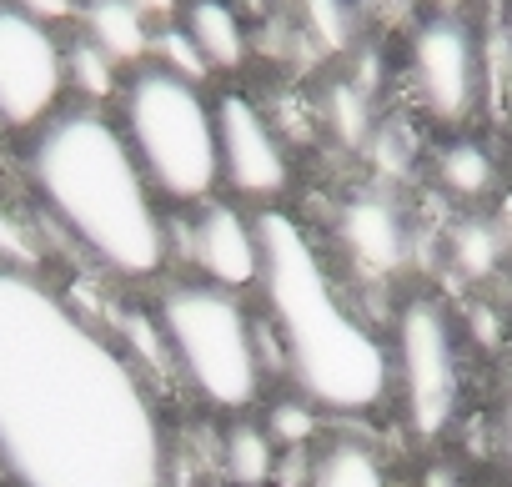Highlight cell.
<instances>
[{"mask_svg":"<svg viewBox=\"0 0 512 487\" xmlns=\"http://www.w3.org/2000/svg\"><path fill=\"white\" fill-rule=\"evenodd\" d=\"M0 472L16 487H166L136 367L26 272H0Z\"/></svg>","mask_w":512,"mask_h":487,"instance_id":"1","label":"cell"},{"mask_svg":"<svg viewBox=\"0 0 512 487\" xmlns=\"http://www.w3.org/2000/svg\"><path fill=\"white\" fill-rule=\"evenodd\" d=\"M46 211L121 277H151L166 262V221L121 126L91 106L51 116L26 151Z\"/></svg>","mask_w":512,"mask_h":487,"instance_id":"2","label":"cell"},{"mask_svg":"<svg viewBox=\"0 0 512 487\" xmlns=\"http://www.w3.org/2000/svg\"><path fill=\"white\" fill-rule=\"evenodd\" d=\"M256 241H262L267 307L302 392L337 412L377 407L387 392V352L337 297L312 236L287 211H262Z\"/></svg>","mask_w":512,"mask_h":487,"instance_id":"3","label":"cell"},{"mask_svg":"<svg viewBox=\"0 0 512 487\" xmlns=\"http://www.w3.org/2000/svg\"><path fill=\"white\" fill-rule=\"evenodd\" d=\"M121 136L141 161L151 191L171 201H201L221 181L216 106L181 76H166L156 66L136 71L121 91Z\"/></svg>","mask_w":512,"mask_h":487,"instance_id":"4","label":"cell"},{"mask_svg":"<svg viewBox=\"0 0 512 487\" xmlns=\"http://www.w3.org/2000/svg\"><path fill=\"white\" fill-rule=\"evenodd\" d=\"M161 332L176 367L216 407H246L262 387V352L251 322L221 287H176L161 302Z\"/></svg>","mask_w":512,"mask_h":487,"instance_id":"5","label":"cell"},{"mask_svg":"<svg viewBox=\"0 0 512 487\" xmlns=\"http://www.w3.org/2000/svg\"><path fill=\"white\" fill-rule=\"evenodd\" d=\"M66 91V46L51 26L21 16L11 0L0 6V126H46Z\"/></svg>","mask_w":512,"mask_h":487,"instance_id":"6","label":"cell"},{"mask_svg":"<svg viewBox=\"0 0 512 487\" xmlns=\"http://www.w3.org/2000/svg\"><path fill=\"white\" fill-rule=\"evenodd\" d=\"M397 357H402V397L407 417L422 437H437L457 412V347L442 307L407 302L397 322Z\"/></svg>","mask_w":512,"mask_h":487,"instance_id":"7","label":"cell"},{"mask_svg":"<svg viewBox=\"0 0 512 487\" xmlns=\"http://www.w3.org/2000/svg\"><path fill=\"white\" fill-rule=\"evenodd\" d=\"M216 151H221V176L256 201H272L292 181L287 146L277 141L272 121L256 111L246 96H221L216 101Z\"/></svg>","mask_w":512,"mask_h":487,"instance_id":"8","label":"cell"},{"mask_svg":"<svg viewBox=\"0 0 512 487\" xmlns=\"http://www.w3.org/2000/svg\"><path fill=\"white\" fill-rule=\"evenodd\" d=\"M412 76L437 121H467L477 106V51L457 21H427L412 41Z\"/></svg>","mask_w":512,"mask_h":487,"instance_id":"9","label":"cell"},{"mask_svg":"<svg viewBox=\"0 0 512 487\" xmlns=\"http://www.w3.org/2000/svg\"><path fill=\"white\" fill-rule=\"evenodd\" d=\"M186 236H191V241H186L191 262H196L221 292L246 287V282L262 277V241H256V221H246L236 206L211 201Z\"/></svg>","mask_w":512,"mask_h":487,"instance_id":"10","label":"cell"},{"mask_svg":"<svg viewBox=\"0 0 512 487\" xmlns=\"http://www.w3.org/2000/svg\"><path fill=\"white\" fill-rule=\"evenodd\" d=\"M337 231L347 241V252L367 272H377V277H387V272H397L407 262V226H402V216H397V206L387 196H357V201H347Z\"/></svg>","mask_w":512,"mask_h":487,"instance_id":"11","label":"cell"},{"mask_svg":"<svg viewBox=\"0 0 512 487\" xmlns=\"http://www.w3.org/2000/svg\"><path fill=\"white\" fill-rule=\"evenodd\" d=\"M76 21H81V36L91 46H101L116 66H136V61L151 56L156 26L131 6V0H81Z\"/></svg>","mask_w":512,"mask_h":487,"instance_id":"12","label":"cell"},{"mask_svg":"<svg viewBox=\"0 0 512 487\" xmlns=\"http://www.w3.org/2000/svg\"><path fill=\"white\" fill-rule=\"evenodd\" d=\"M181 26H186V36L196 41V51L206 56L211 71H236L246 61V26L226 0H191Z\"/></svg>","mask_w":512,"mask_h":487,"instance_id":"13","label":"cell"},{"mask_svg":"<svg viewBox=\"0 0 512 487\" xmlns=\"http://www.w3.org/2000/svg\"><path fill=\"white\" fill-rule=\"evenodd\" d=\"M66 86L81 96V101H111L116 91H121V66L101 51V46H91L86 36L81 41H71L66 46Z\"/></svg>","mask_w":512,"mask_h":487,"instance_id":"14","label":"cell"},{"mask_svg":"<svg viewBox=\"0 0 512 487\" xmlns=\"http://www.w3.org/2000/svg\"><path fill=\"white\" fill-rule=\"evenodd\" d=\"M272 467H277V447H272V437H267L262 427L236 422V427L226 432V472H231V482L262 487V482L272 477Z\"/></svg>","mask_w":512,"mask_h":487,"instance_id":"15","label":"cell"},{"mask_svg":"<svg viewBox=\"0 0 512 487\" xmlns=\"http://www.w3.org/2000/svg\"><path fill=\"white\" fill-rule=\"evenodd\" d=\"M41 262H46L41 231H36L16 206H0V272H26V277H36Z\"/></svg>","mask_w":512,"mask_h":487,"instance_id":"16","label":"cell"},{"mask_svg":"<svg viewBox=\"0 0 512 487\" xmlns=\"http://www.w3.org/2000/svg\"><path fill=\"white\" fill-rule=\"evenodd\" d=\"M317 487H387L377 457L357 442H337L322 462H317Z\"/></svg>","mask_w":512,"mask_h":487,"instance_id":"17","label":"cell"},{"mask_svg":"<svg viewBox=\"0 0 512 487\" xmlns=\"http://www.w3.org/2000/svg\"><path fill=\"white\" fill-rule=\"evenodd\" d=\"M151 56H156V71H166V76H181V81H191V86H201L206 81V56L196 51V41L186 36V26H161L156 36H151Z\"/></svg>","mask_w":512,"mask_h":487,"instance_id":"18","label":"cell"},{"mask_svg":"<svg viewBox=\"0 0 512 487\" xmlns=\"http://www.w3.org/2000/svg\"><path fill=\"white\" fill-rule=\"evenodd\" d=\"M437 171H442V181H447L457 196H482V191L492 186V161H487V151L472 146V141L447 146L442 161H437Z\"/></svg>","mask_w":512,"mask_h":487,"instance_id":"19","label":"cell"},{"mask_svg":"<svg viewBox=\"0 0 512 487\" xmlns=\"http://www.w3.org/2000/svg\"><path fill=\"white\" fill-rule=\"evenodd\" d=\"M121 347L126 352H136L146 367H171L176 357H171V342H166V332H161V317H146V312H126L121 317Z\"/></svg>","mask_w":512,"mask_h":487,"instance_id":"20","label":"cell"},{"mask_svg":"<svg viewBox=\"0 0 512 487\" xmlns=\"http://www.w3.org/2000/svg\"><path fill=\"white\" fill-rule=\"evenodd\" d=\"M327 106H332V126H337V136H342L347 146H357V141L367 136V101H362L352 86H337Z\"/></svg>","mask_w":512,"mask_h":487,"instance_id":"21","label":"cell"},{"mask_svg":"<svg viewBox=\"0 0 512 487\" xmlns=\"http://www.w3.org/2000/svg\"><path fill=\"white\" fill-rule=\"evenodd\" d=\"M317 432V412L302 407V402H277L272 407V422H267V437H282V442H307Z\"/></svg>","mask_w":512,"mask_h":487,"instance_id":"22","label":"cell"},{"mask_svg":"<svg viewBox=\"0 0 512 487\" xmlns=\"http://www.w3.org/2000/svg\"><path fill=\"white\" fill-rule=\"evenodd\" d=\"M457 257H462V267H467V272H487V267H492V257H497V241H492V231L467 226V231L457 236Z\"/></svg>","mask_w":512,"mask_h":487,"instance_id":"23","label":"cell"},{"mask_svg":"<svg viewBox=\"0 0 512 487\" xmlns=\"http://www.w3.org/2000/svg\"><path fill=\"white\" fill-rule=\"evenodd\" d=\"M307 16L312 26L327 36V46H337L347 36V11H342V0H307Z\"/></svg>","mask_w":512,"mask_h":487,"instance_id":"24","label":"cell"},{"mask_svg":"<svg viewBox=\"0 0 512 487\" xmlns=\"http://www.w3.org/2000/svg\"><path fill=\"white\" fill-rule=\"evenodd\" d=\"M11 6H16L21 16L41 21V26H56V21H71V16L81 11V0H11Z\"/></svg>","mask_w":512,"mask_h":487,"instance_id":"25","label":"cell"},{"mask_svg":"<svg viewBox=\"0 0 512 487\" xmlns=\"http://www.w3.org/2000/svg\"><path fill=\"white\" fill-rule=\"evenodd\" d=\"M131 6H136V11L146 16V21H171L181 0H131Z\"/></svg>","mask_w":512,"mask_h":487,"instance_id":"26","label":"cell"},{"mask_svg":"<svg viewBox=\"0 0 512 487\" xmlns=\"http://www.w3.org/2000/svg\"><path fill=\"white\" fill-rule=\"evenodd\" d=\"M502 432H507V457H512V382H507V412H502Z\"/></svg>","mask_w":512,"mask_h":487,"instance_id":"27","label":"cell"},{"mask_svg":"<svg viewBox=\"0 0 512 487\" xmlns=\"http://www.w3.org/2000/svg\"><path fill=\"white\" fill-rule=\"evenodd\" d=\"M0 131H6V126H0Z\"/></svg>","mask_w":512,"mask_h":487,"instance_id":"28","label":"cell"}]
</instances>
